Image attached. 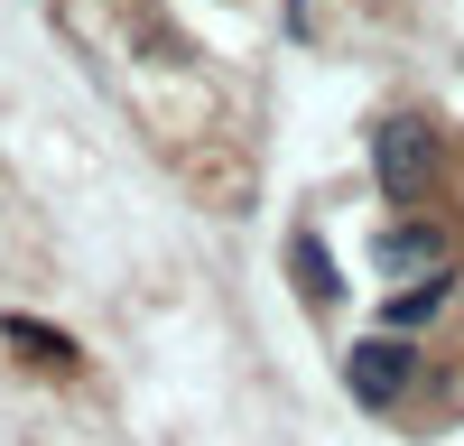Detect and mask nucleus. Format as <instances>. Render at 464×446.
Wrapping results in <instances>:
<instances>
[{
    "label": "nucleus",
    "instance_id": "f257e3e1",
    "mask_svg": "<svg viewBox=\"0 0 464 446\" xmlns=\"http://www.w3.org/2000/svg\"><path fill=\"white\" fill-rule=\"evenodd\" d=\"M437 177V131L428 121H381V186H391V196H418V186Z\"/></svg>",
    "mask_w": 464,
    "mask_h": 446
},
{
    "label": "nucleus",
    "instance_id": "39448f33",
    "mask_svg": "<svg viewBox=\"0 0 464 446\" xmlns=\"http://www.w3.org/2000/svg\"><path fill=\"white\" fill-rule=\"evenodd\" d=\"M428 316H437V270L418 279V288H400V297H391V325H400V334H409V325H428Z\"/></svg>",
    "mask_w": 464,
    "mask_h": 446
},
{
    "label": "nucleus",
    "instance_id": "f03ea898",
    "mask_svg": "<svg viewBox=\"0 0 464 446\" xmlns=\"http://www.w3.org/2000/svg\"><path fill=\"white\" fill-rule=\"evenodd\" d=\"M343 382H353V400H400V382H409V354L400 344H353V363H343Z\"/></svg>",
    "mask_w": 464,
    "mask_h": 446
},
{
    "label": "nucleus",
    "instance_id": "20e7f679",
    "mask_svg": "<svg viewBox=\"0 0 464 446\" xmlns=\"http://www.w3.org/2000/svg\"><path fill=\"white\" fill-rule=\"evenodd\" d=\"M446 242L437 233H418V223H400V233H381V270H437Z\"/></svg>",
    "mask_w": 464,
    "mask_h": 446
},
{
    "label": "nucleus",
    "instance_id": "7ed1b4c3",
    "mask_svg": "<svg viewBox=\"0 0 464 446\" xmlns=\"http://www.w3.org/2000/svg\"><path fill=\"white\" fill-rule=\"evenodd\" d=\"M288 270H297V288H306V307H334V297H343V279H334V260H325L316 233H288Z\"/></svg>",
    "mask_w": 464,
    "mask_h": 446
}]
</instances>
